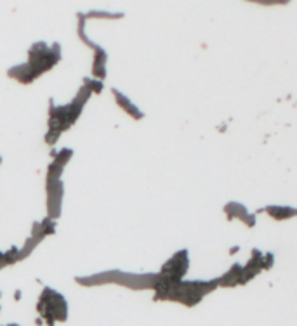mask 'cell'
Segmentation results:
<instances>
[{"instance_id":"1","label":"cell","mask_w":297,"mask_h":326,"mask_svg":"<svg viewBox=\"0 0 297 326\" xmlns=\"http://www.w3.org/2000/svg\"><path fill=\"white\" fill-rule=\"evenodd\" d=\"M250 2H257L263 4V6H275V4H287L290 0H250Z\"/></svg>"}]
</instances>
